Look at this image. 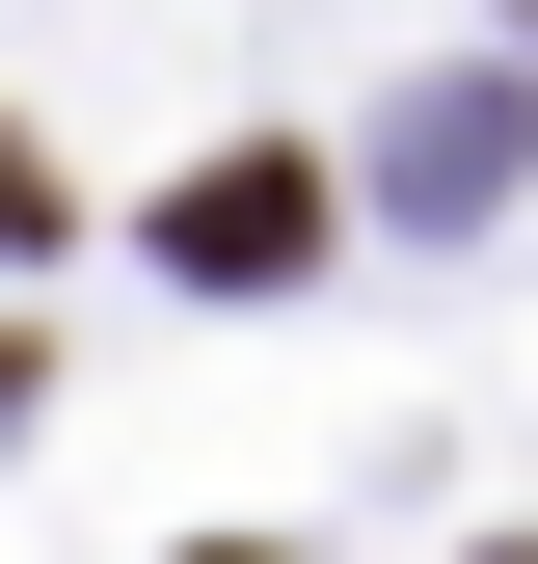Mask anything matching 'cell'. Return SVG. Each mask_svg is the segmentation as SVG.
Returning <instances> with one entry per match:
<instances>
[{
  "instance_id": "1",
  "label": "cell",
  "mask_w": 538,
  "mask_h": 564,
  "mask_svg": "<svg viewBox=\"0 0 538 564\" xmlns=\"http://www.w3.org/2000/svg\"><path fill=\"white\" fill-rule=\"evenodd\" d=\"M162 269H323V162H189L162 188Z\"/></svg>"
}]
</instances>
